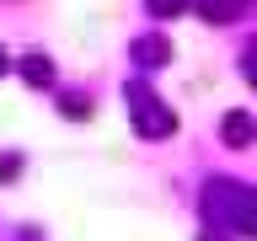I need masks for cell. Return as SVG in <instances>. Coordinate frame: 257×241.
Listing matches in <instances>:
<instances>
[{
  "label": "cell",
  "instance_id": "obj_1",
  "mask_svg": "<svg viewBox=\"0 0 257 241\" xmlns=\"http://www.w3.org/2000/svg\"><path fill=\"white\" fill-rule=\"evenodd\" d=\"M123 102H128V118H134V129H140L145 140H166V134L177 129V112L166 107L145 80H128V86H123Z\"/></svg>",
  "mask_w": 257,
  "mask_h": 241
},
{
  "label": "cell",
  "instance_id": "obj_2",
  "mask_svg": "<svg viewBox=\"0 0 257 241\" xmlns=\"http://www.w3.org/2000/svg\"><path fill=\"white\" fill-rule=\"evenodd\" d=\"M220 204V214L230 225H236L241 236H257V193H241L236 188V198H214V193H209V209Z\"/></svg>",
  "mask_w": 257,
  "mask_h": 241
},
{
  "label": "cell",
  "instance_id": "obj_3",
  "mask_svg": "<svg viewBox=\"0 0 257 241\" xmlns=\"http://www.w3.org/2000/svg\"><path fill=\"white\" fill-rule=\"evenodd\" d=\"M220 140H225V145H236V150H241V145H252V140H257V118H252V112H225Z\"/></svg>",
  "mask_w": 257,
  "mask_h": 241
},
{
  "label": "cell",
  "instance_id": "obj_4",
  "mask_svg": "<svg viewBox=\"0 0 257 241\" xmlns=\"http://www.w3.org/2000/svg\"><path fill=\"white\" fill-rule=\"evenodd\" d=\"M193 11L204 16V22H214V27H220V22H236V16L246 11V0H193Z\"/></svg>",
  "mask_w": 257,
  "mask_h": 241
},
{
  "label": "cell",
  "instance_id": "obj_5",
  "mask_svg": "<svg viewBox=\"0 0 257 241\" xmlns=\"http://www.w3.org/2000/svg\"><path fill=\"white\" fill-rule=\"evenodd\" d=\"M128 54H134V64H166L172 59V43H166V38H134Z\"/></svg>",
  "mask_w": 257,
  "mask_h": 241
},
{
  "label": "cell",
  "instance_id": "obj_6",
  "mask_svg": "<svg viewBox=\"0 0 257 241\" xmlns=\"http://www.w3.org/2000/svg\"><path fill=\"white\" fill-rule=\"evenodd\" d=\"M16 70H22V80H27V86H54V64H48V54H27Z\"/></svg>",
  "mask_w": 257,
  "mask_h": 241
},
{
  "label": "cell",
  "instance_id": "obj_7",
  "mask_svg": "<svg viewBox=\"0 0 257 241\" xmlns=\"http://www.w3.org/2000/svg\"><path fill=\"white\" fill-rule=\"evenodd\" d=\"M59 112L80 124V118H91V96L86 91H59Z\"/></svg>",
  "mask_w": 257,
  "mask_h": 241
},
{
  "label": "cell",
  "instance_id": "obj_8",
  "mask_svg": "<svg viewBox=\"0 0 257 241\" xmlns=\"http://www.w3.org/2000/svg\"><path fill=\"white\" fill-rule=\"evenodd\" d=\"M188 6H193V0H145V11L156 16V22H172V16L188 11Z\"/></svg>",
  "mask_w": 257,
  "mask_h": 241
},
{
  "label": "cell",
  "instance_id": "obj_9",
  "mask_svg": "<svg viewBox=\"0 0 257 241\" xmlns=\"http://www.w3.org/2000/svg\"><path fill=\"white\" fill-rule=\"evenodd\" d=\"M241 75L257 86V43H246V54H241Z\"/></svg>",
  "mask_w": 257,
  "mask_h": 241
},
{
  "label": "cell",
  "instance_id": "obj_10",
  "mask_svg": "<svg viewBox=\"0 0 257 241\" xmlns=\"http://www.w3.org/2000/svg\"><path fill=\"white\" fill-rule=\"evenodd\" d=\"M0 75H11V54L6 48H0Z\"/></svg>",
  "mask_w": 257,
  "mask_h": 241
},
{
  "label": "cell",
  "instance_id": "obj_11",
  "mask_svg": "<svg viewBox=\"0 0 257 241\" xmlns=\"http://www.w3.org/2000/svg\"><path fill=\"white\" fill-rule=\"evenodd\" d=\"M204 241H220V236H204Z\"/></svg>",
  "mask_w": 257,
  "mask_h": 241
}]
</instances>
